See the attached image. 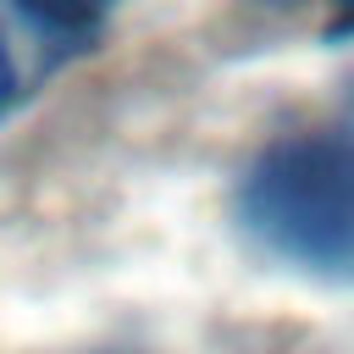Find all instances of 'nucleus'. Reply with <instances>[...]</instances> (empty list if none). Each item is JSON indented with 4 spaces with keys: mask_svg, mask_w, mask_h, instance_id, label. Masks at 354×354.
Returning a JSON list of instances; mask_svg holds the SVG:
<instances>
[{
    "mask_svg": "<svg viewBox=\"0 0 354 354\" xmlns=\"http://www.w3.org/2000/svg\"><path fill=\"white\" fill-rule=\"evenodd\" d=\"M17 105V66H11V50H6V39H0V116Z\"/></svg>",
    "mask_w": 354,
    "mask_h": 354,
    "instance_id": "obj_4",
    "label": "nucleus"
},
{
    "mask_svg": "<svg viewBox=\"0 0 354 354\" xmlns=\"http://www.w3.org/2000/svg\"><path fill=\"white\" fill-rule=\"evenodd\" d=\"M326 39H354V0H326Z\"/></svg>",
    "mask_w": 354,
    "mask_h": 354,
    "instance_id": "obj_3",
    "label": "nucleus"
},
{
    "mask_svg": "<svg viewBox=\"0 0 354 354\" xmlns=\"http://www.w3.org/2000/svg\"><path fill=\"white\" fill-rule=\"evenodd\" d=\"M238 227L299 277L354 288V127L271 138L238 177Z\"/></svg>",
    "mask_w": 354,
    "mask_h": 354,
    "instance_id": "obj_1",
    "label": "nucleus"
},
{
    "mask_svg": "<svg viewBox=\"0 0 354 354\" xmlns=\"http://www.w3.org/2000/svg\"><path fill=\"white\" fill-rule=\"evenodd\" d=\"M11 11L28 28H39L44 39L77 44V39H94L100 33V22L116 11V0H11Z\"/></svg>",
    "mask_w": 354,
    "mask_h": 354,
    "instance_id": "obj_2",
    "label": "nucleus"
}]
</instances>
